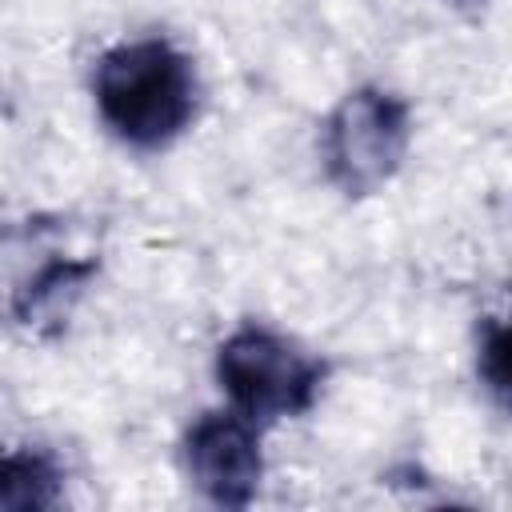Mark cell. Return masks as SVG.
<instances>
[{
	"label": "cell",
	"instance_id": "1",
	"mask_svg": "<svg viewBox=\"0 0 512 512\" xmlns=\"http://www.w3.org/2000/svg\"><path fill=\"white\" fill-rule=\"evenodd\" d=\"M100 120L132 148L172 144L196 116V68L192 60L160 40H124L108 48L92 76Z\"/></svg>",
	"mask_w": 512,
	"mask_h": 512
},
{
	"label": "cell",
	"instance_id": "2",
	"mask_svg": "<svg viewBox=\"0 0 512 512\" xmlns=\"http://www.w3.org/2000/svg\"><path fill=\"white\" fill-rule=\"evenodd\" d=\"M324 376V360L260 324L236 328L216 352V380L228 404L260 428L280 416H304L316 404Z\"/></svg>",
	"mask_w": 512,
	"mask_h": 512
},
{
	"label": "cell",
	"instance_id": "3",
	"mask_svg": "<svg viewBox=\"0 0 512 512\" xmlns=\"http://www.w3.org/2000/svg\"><path fill=\"white\" fill-rule=\"evenodd\" d=\"M412 144V112L388 88L348 92L324 120V168L344 196L384 188Z\"/></svg>",
	"mask_w": 512,
	"mask_h": 512
},
{
	"label": "cell",
	"instance_id": "4",
	"mask_svg": "<svg viewBox=\"0 0 512 512\" xmlns=\"http://www.w3.org/2000/svg\"><path fill=\"white\" fill-rule=\"evenodd\" d=\"M184 464L196 488L220 508H244L256 500L264 480L260 424L236 408L204 412L184 436Z\"/></svg>",
	"mask_w": 512,
	"mask_h": 512
},
{
	"label": "cell",
	"instance_id": "5",
	"mask_svg": "<svg viewBox=\"0 0 512 512\" xmlns=\"http://www.w3.org/2000/svg\"><path fill=\"white\" fill-rule=\"evenodd\" d=\"M64 496V472L44 448H0V508L44 512Z\"/></svg>",
	"mask_w": 512,
	"mask_h": 512
},
{
	"label": "cell",
	"instance_id": "6",
	"mask_svg": "<svg viewBox=\"0 0 512 512\" xmlns=\"http://www.w3.org/2000/svg\"><path fill=\"white\" fill-rule=\"evenodd\" d=\"M92 272H96L92 260H80V264H72V260H56V264H48V268H44L20 296H16V316H20L24 324H32V320L44 316L48 308L56 312V308L64 304V296H76Z\"/></svg>",
	"mask_w": 512,
	"mask_h": 512
},
{
	"label": "cell",
	"instance_id": "7",
	"mask_svg": "<svg viewBox=\"0 0 512 512\" xmlns=\"http://www.w3.org/2000/svg\"><path fill=\"white\" fill-rule=\"evenodd\" d=\"M476 372H480V384L496 396V404L508 400V332L496 316H488L480 324V336H476Z\"/></svg>",
	"mask_w": 512,
	"mask_h": 512
},
{
	"label": "cell",
	"instance_id": "8",
	"mask_svg": "<svg viewBox=\"0 0 512 512\" xmlns=\"http://www.w3.org/2000/svg\"><path fill=\"white\" fill-rule=\"evenodd\" d=\"M456 4H484V0H456Z\"/></svg>",
	"mask_w": 512,
	"mask_h": 512
}]
</instances>
